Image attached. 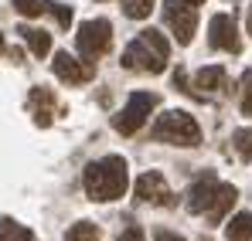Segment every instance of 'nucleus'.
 I'll return each instance as SVG.
<instances>
[{
    "instance_id": "nucleus-1",
    "label": "nucleus",
    "mask_w": 252,
    "mask_h": 241,
    "mask_svg": "<svg viewBox=\"0 0 252 241\" xmlns=\"http://www.w3.org/2000/svg\"><path fill=\"white\" fill-rule=\"evenodd\" d=\"M82 187L92 201L106 204V201H120L129 187L126 177V160L123 157H102V160L89 163L82 173Z\"/></svg>"
},
{
    "instance_id": "nucleus-2",
    "label": "nucleus",
    "mask_w": 252,
    "mask_h": 241,
    "mask_svg": "<svg viewBox=\"0 0 252 241\" xmlns=\"http://www.w3.org/2000/svg\"><path fill=\"white\" fill-rule=\"evenodd\" d=\"M167 58H170L167 38L157 27H147V31H140L136 38L126 44L123 68H129V72L136 68V72H147V75H160L167 68Z\"/></svg>"
},
{
    "instance_id": "nucleus-3",
    "label": "nucleus",
    "mask_w": 252,
    "mask_h": 241,
    "mask_svg": "<svg viewBox=\"0 0 252 241\" xmlns=\"http://www.w3.org/2000/svg\"><path fill=\"white\" fill-rule=\"evenodd\" d=\"M154 139L160 143H170V146H201V126L194 122V116L181 112V109H170L164 112L157 126H154Z\"/></svg>"
},
{
    "instance_id": "nucleus-4",
    "label": "nucleus",
    "mask_w": 252,
    "mask_h": 241,
    "mask_svg": "<svg viewBox=\"0 0 252 241\" xmlns=\"http://www.w3.org/2000/svg\"><path fill=\"white\" fill-rule=\"evenodd\" d=\"M157 106H160V95H157V92H133L129 102L113 116V129H116L120 136H136V133L143 129L147 116H150Z\"/></svg>"
},
{
    "instance_id": "nucleus-5",
    "label": "nucleus",
    "mask_w": 252,
    "mask_h": 241,
    "mask_svg": "<svg viewBox=\"0 0 252 241\" xmlns=\"http://www.w3.org/2000/svg\"><path fill=\"white\" fill-rule=\"evenodd\" d=\"M164 24L177 44H191L194 31H198V3L191 0H164Z\"/></svg>"
},
{
    "instance_id": "nucleus-6",
    "label": "nucleus",
    "mask_w": 252,
    "mask_h": 241,
    "mask_svg": "<svg viewBox=\"0 0 252 241\" xmlns=\"http://www.w3.org/2000/svg\"><path fill=\"white\" fill-rule=\"evenodd\" d=\"M109 44H113V24L106 17L85 21L82 27H79V34H75V48H79V54H82L85 61L102 58L109 51Z\"/></svg>"
},
{
    "instance_id": "nucleus-7",
    "label": "nucleus",
    "mask_w": 252,
    "mask_h": 241,
    "mask_svg": "<svg viewBox=\"0 0 252 241\" xmlns=\"http://www.w3.org/2000/svg\"><path fill=\"white\" fill-rule=\"evenodd\" d=\"M208 41H211V48H218V51L239 54V51H242V41H239L235 17H232V14H215L211 24H208Z\"/></svg>"
},
{
    "instance_id": "nucleus-8",
    "label": "nucleus",
    "mask_w": 252,
    "mask_h": 241,
    "mask_svg": "<svg viewBox=\"0 0 252 241\" xmlns=\"http://www.w3.org/2000/svg\"><path fill=\"white\" fill-rule=\"evenodd\" d=\"M51 68H55V75L65 81V85H82V81L95 79L92 61H79V58H75V54H68V51H55Z\"/></svg>"
},
{
    "instance_id": "nucleus-9",
    "label": "nucleus",
    "mask_w": 252,
    "mask_h": 241,
    "mask_svg": "<svg viewBox=\"0 0 252 241\" xmlns=\"http://www.w3.org/2000/svg\"><path fill=\"white\" fill-rule=\"evenodd\" d=\"M215 187H218V177H215L211 170H205V173L191 184V190H188V211H191V214H205L211 197H215Z\"/></svg>"
},
{
    "instance_id": "nucleus-10",
    "label": "nucleus",
    "mask_w": 252,
    "mask_h": 241,
    "mask_svg": "<svg viewBox=\"0 0 252 241\" xmlns=\"http://www.w3.org/2000/svg\"><path fill=\"white\" fill-rule=\"evenodd\" d=\"M133 194H136V201H147V204L167 201V180H164V173H157V170L140 173L136 184H133Z\"/></svg>"
},
{
    "instance_id": "nucleus-11",
    "label": "nucleus",
    "mask_w": 252,
    "mask_h": 241,
    "mask_svg": "<svg viewBox=\"0 0 252 241\" xmlns=\"http://www.w3.org/2000/svg\"><path fill=\"white\" fill-rule=\"evenodd\" d=\"M28 106L34 109V122H38L41 129H48V126H51V112H55V92L44 88V85L31 88V92H28Z\"/></svg>"
},
{
    "instance_id": "nucleus-12",
    "label": "nucleus",
    "mask_w": 252,
    "mask_h": 241,
    "mask_svg": "<svg viewBox=\"0 0 252 241\" xmlns=\"http://www.w3.org/2000/svg\"><path fill=\"white\" fill-rule=\"evenodd\" d=\"M235 201H239V190H235L232 184H218V187H215V197H211V204H208V211H205L208 221H211V224H218V221L232 211V204H235Z\"/></svg>"
},
{
    "instance_id": "nucleus-13",
    "label": "nucleus",
    "mask_w": 252,
    "mask_h": 241,
    "mask_svg": "<svg viewBox=\"0 0 252 241\" xmlns=\"http://www.w3.org/2000/svg\"><path fill=\"white\" fill-rule=\"evenodd\" d=\"M17 34H21V41L34 51V58H48V51H51V34H48V31H38V27L21 24V27H17Z\"/></svg>"
},
{
    "instance_id": "nucleus-14",
    "label": "nucleus",
    "mask_w": 252,
    "mask_h": 241,
    "mask_svg": "<svg viewBox=\"0 0 252 241\" xmlns=\"http://www.w3.org/2000/svg\"><path fill=\"white\" fill-rule=\"evenodd\" d=\"M225 238L228 241H252V214L239 211L228 224H225Z\"/></svg>"
},
{
    "instance_id": "nucleus-15",
    "label": "nucleus",
    "mask_w": 252,
    "mask_h": 241,
    "mask_svg": "<svg viewBox=\"0 0 252 241\" xmlns=\"http://www.w3.org/2000/svg\"><path fill=\"white\" fill-rule=\"evenodd\" d=\"M194 85L205 88V92H218V88H225V68H218V65L201 68V72L194 75Z\"/></svg>"
},
{
    "instance_id": "nucleus-16",
    "label": "nucleus",
    "mask_w": 252,
    "mask_h": 241,
    "mask_svg": "<svg viewBox=\"0 0 252 241\" xmlns=\"http://www.w3.org/2000/svg\"><path fill=\"white\" fill-rule=\"evenodd\" d=\"M0 241H38V238H34V231H28L14 217H0Z\"/></svg>"
},
{
    "instance_id": "nucleus-17",
    "label": "nucleus",
    "mask_w": 252,
    "mask_h": 241,
    "mask_svg": "<svg viewBox=\"0 0 252 241\" xmlns=\"http://www.w3.org/2000/svg\"><path fill=\"white\" fill-rule=\"evenodd\" d=\"M65 241H102V238H99V228H95L92 221H79V224L68 228Z\"/></svg>"
},
{
    "instance_id": "nucleus-18",
    "label": "nucleus",
    "mask_w": 252,
    "mask_h": 241,
    "mask_svg": "<svg viewBox=\"0 0 252 241\" xmlns=\"http://www.w3.org/2000/svg\"><path fill=\"white\" fill-rule=\"evenodd\" d=\"M154 3H157V0H123V14L129 21H143V17H150Z\"/></svg>"
},
{
    "instance_id": "nucleus-19",
    "label": "nucleus",
    "mask_w": 252,
    "mask_h": 241,
    "mask_svg": "<svg viewBox=\"0 0 252 241\" xmlns=\"http://www.w3.org/2000/svg\"><path fill=\"white\" fill-rule=\"evenodd\" d=\"M232 143H235V153L242 160H252V129H235Z\"/></svg>"
},
{
    "instance_id": "nucleus-20",
    "label": "nucleus",
    "mask_w": 252,
    "mask_h": 241,
    "mask_svg": "<svg viewBox=\"0 0 252 241\" xmlns=\"http://www.w3.org/2000/svg\"><path fill=\"white\" fill-rule=\"evenodd\" d=\"M44 0H14V10L21 14V17H41L44 14Z\"/></svg>"
},
{
    "instance_id": "nucleus-21",
    "label": "nucleus",
    "mask_w": 252,
    "mask_h": 241,
    "mask_svg": "<svg viewBox=\"0 0 252 241\" xmlns=\"http://www.w3.org/2000/svg\"><path fill=\"white\" fill-rule=\"evenodd\" d=\"M242 112L252 116V68L242 75Z\"/></svg>"
},
{
    "instance_id": "nucleus-22",
    "label": "nucleus",
    "mask_w": 252,
    "mask_h": 241,
    "mask_svg": "<svg viewBox=\"0 0 252 241\" xmlns=\"http://www.w3.org/2000/svg\"><path fill=\"white\" fill-rule=\"evenodd\" d=\"M51 14L58 17V27H72V7H65V3H51Z\"/></svg>"
},
{
    "instance_id": "nucleus-23",
    "label": "nucleus",
    "mask_w": 252,
    "mask_h": 241,
    "mask_svg": "<svg viewBox=\"0 0 252 241\" xmlns=\"http://www.w3.org/2000/svg\"><path fill=\"white\" fill-rule=\"evenodd\" d=\"M116 241H147V235H143V231L133 224V228H126V231H123V235H120Z\"/></svg>"
},
{
    "instance_id": "nucleus-24",
    "label": "nucleus",
    "mask_w": 252,
    "mask_h": 241,
    "mask_svg": "<svg viewBox=\"0 0 252 241\" xmlns=\"http://www.w3.org/2000/svg\"><path fill=\"white\" fill-rule=\"evenodd\" d=\"M157 241H184V238H177L174 231H164V228H157V235H154Z\"/></svg>"
},
{
    "instance_id": "nucleus-25",
    "label": "nucleus",
    "mask_w": 252,
    "mask_h": 241,
    "mask_svg": "<svg viewBox=\"0 0 252 241\" xmlns=\"http://www.w3.org/2000/svg\"><path fill=\"white\" fill-rule=\"evenodd\" d=\"M246 27H249V34H252V7H249V21H246Z\"/></svg>"
},
{
    "instance_id": "nucleus-26",
    "label": "nucleus",
    "mask_w": 252,
    "mask_h": 241,
    "mask_svg": "<svg viewBox=\"0 0 252 241\" xmlns=\"http://www.w3.org/2000/svg\"><path fill=\"white\" fill-rule=\"evenodd\" d=\"M0 51H3V34H0Z\"/></svg>"
},
{
    "instance_id": "nucleus-27",
    "label": "nucleus",
    "mask_w": 252,
    "mask_h": 241,
    "mask_svg": "<svg viewBox=\"0 0 252 241\" xmlns=\"http://www.w3.org/2000/svg\"><path fill=\"white\" fill-rule=\"evenodd\" d=\"M191 3H205V0H191Z\"/></svg>"
}]
</instances>
